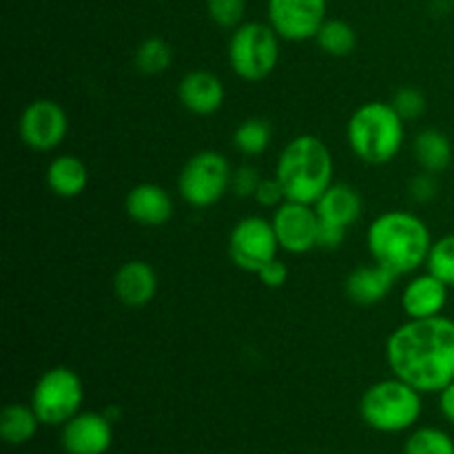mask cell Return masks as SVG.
Listing matches in <instances>:
<instances>
[{"instance_id": "cell-9", "label": "cell", "mask_w": 454, "mask_h": 454, "mask_svg": "<svg viewBox=\"0 0 454 454\" xmlns=\"http://www.w3.org/2000/svg\"><path fill=\"white\" fill-rule=\"evenodd\" d=\"M279 242L273 222L260 215L242 217L229 235V255L238 269L260 273L262 266L278 257Z\"/></svg>"}, {"instance_id": "cell-22", "label": "cell", "mask_w": 454, "mask_h": 454, "mask_svg": "<svg viewBox=\"0 0 454 454\" xmlns=\"http://www.w3.org/2000/svg\"><path fill=\"white\" fill-rule=\"evenodd\" d=\"M40 424L35 411L25 403H9L4 406L3 415H0V437L9 443V446H25L38 433Z\"/></svg>"}, {"instance_id": "cell-5", "label": "cell", "mask_w": 454, "mask_h": 454, "mask_svg": "<svg viewBox=\"0 0 454 454\" xmlns=\"http://www.w3.org/2000/svg\"><path fill=\"white\" fill-rule=\"evenodd\" d=\"M421 393L399 377L372 384L359 402V415L377 433L397 434L411 430L421 417Z\"/></svg>"}, {"instance_id": "cell-12", "label": "cell", "mask_w": 454, "mask_h": 454, "mask_svg": "<svg viewBox=\"0 0 454 454\" xmlns=\"http://www.w3.org/2000/svg\"><path fill=\"white\" fill-rule=\"evenodd\" d=\"M270 222H273L279 248L291 255H304V253L317 248L319 215L313 204L286 200L282 207L275 208Z\"/></svg>"}, {"instance_id": "cell-15", "label": "cell", "mask_w": 454, "mask_h": 454, "mask_svg": "<svg viewBox=\"0 0 454 454\" xmlns=\"http://www.w3.org/2000/svg\"><path fill=\"white\" fill-rule=\"evenodd\" d=\"M450 286L433 273H424L412 278L402 293V309L408 319H428L443 313L448 304Z\"/></svg>"}, {"instance_id": "cell-4", "label": "cell", "mask_w": 454, "mask_h": 454, "mask_svg": "<svg viewBox=\"0 0 454 454\" xmlns=\"http://www.w3.org/2000/svg\"><path fill=\"white\" fill-rule=\"evenodd\" d=\"M406 137V120L390 102H366L350 115L346 140L362 162L381 167L399 155Z\"/></svg>"}, {"instance_id": "cell-17", "label": "cell", "mask_w": 454, "mask_h": 454, "mask_svg": "<svg viewBox=\"0 0 454 454\" xmlns=\"http://www.w3.org/2000/svg\"><path fill=\"white\" fill-rule=\"evenodd\" d=\"M114 293L129 309H140L153 301L158 293V275L153 266L142 260H131L118 269L114 278Z\"/></svg>"}, {"instance_id": "cell-11", "label": "cell", "mask_w": 454, "mask_h": 454, "mask_svg": "<svg viewBox=\"0 0 454 454\" xmlns=\"http://www.w3.org/2000/svg\"><path fill=\"white\" fill-rule=\"evenodd\" d=\"M326 0H269V25L288 43L313 40L326 22Z\"/></svg>"}, {"instance_id": "cell-24", "label": "cell", "mask_w": 454, "mask_h": 454, "mask_svg": "<svg viewBox=\"0 0 454 454\" xmlns=\"http://www.w3.org/2000/svg\"><path fill=\"white\" fill-rule=\"evenodd\" d=\"M235 149L247 158H257L270 145V124L264 118H248L235 129Z\"/></svg>"}, {"instance_id": "cell-7", "label": "cell", "mask_w": 454, "mask_h": 454, "mask_svg": "<svg viewBox=\"0 0 454 454\" xmlns=\"http://www.w3.org/2000/svg\"><path fill=\"white\" fill-rule=\"evenodd\" d=\"M231 182L233 171L229 158L220 151L207 149L186 160L177 176V191L189 207L208 208L224 198Z\"/></svg>"}, {"instance_id": "cell-25", "label": "cell", "mask_w": 454, "mask_h": 454, "mask_svg": "<svg viewBox=\"0 0 454 454\" xmlns=\"http://www.w3.org/2000/svg\"><path fill=\"white\" fill-rule=\"evenodd\" d=\"M133 62L146 75L164 74L173 62V47L164 38H146L137 44Z\"/></svg>"}, {"instance_id": "cell-21", "label": "cell", "mask_w": 454, "mask_h": 454, "mask_svg": "<svg viewBox=\"0 0 454 454\" xmlns=\"http://www.w3.org/2000/svg\"><path fill=\"white\" fill-rule=\"evenodd\" d=\"M412 151H415V160L421 167V171L434 173V176L450 167L454 155L450 137L443 131H439V129H426V131H421L415 137Z\"/></svg>"}, {"instance_id": "cell-8", "label": "cell", "mask_w": 454, "mask_h": 454, "mask_svg": "<svg viewBox=\"0 0 454 454\" xmlns=\"http://www.w3.org/2000/svg\"><path fill=\"white\" fill-rule=\"evenodd\" d=\"M82 402V380L67 366L49 368L43 372L31 393V408L44 426H65L78 415Z\"/></svg>"}, {"instance_id": "cell-32", "label": "cell", "mask_w": 454, "mask_h": 454, "mask_svg": "<svg viewBox=\"0 0 454 454\" xmlns=\"http://www.w3.org/2000/svg\"><path fill=\"white\" fill-rule=\"evenodd\" d=\"M437 193H439V184H437V177H434V173L421 171L419 176H415L411 180V195L415 202L428 204L437 198Z\"/></svg>"}, {"instance_id": "cell-3", "label": "cell", "mask_w": 454, "mask_h": 454, "mask_svg": "<svg viewBox=\"0 0 454 454\" xmlns=\"http://www.w3.org/2000/svg\"><path fill=\"white\" fill-rule=\"evenodd\" d=\"M333 171L335 164L331 149L310 133L293 137L275 164V177L284 186L286 200L313 207L333 184Z\"/></svg>"}, {"instance_id": "cell-18", "label": "cell", "mask_w": 454, "mask_h": 454, "mask_svg": "<svg viewBox=\"0 0 454 454\" xmlns=\"http://www.w3.org/2000/svg\"><path fill=\"white\" fill-rule=\"evenodd\" d=\"M395 279H397V275L390 273L388 269L375 262V266H359V269L350 270L348 278H346L344 291L355 304L375 306L384 301L386 295L393 291Z\"/></svg>"}, {"instance_id": "cell-1", "label": "cell", "mask_w": 454, "mask_h": 454, "mask_svg": "<svg viewBox=\"0 0 454 454\" xmlns=\"http://www.w3.org/2000/svg\"><path fill=\"white\" fill-rule=\"evenodd\" d=\"M386 359L395 377L424 393H442L454 381V319H408L390 333Z\"/></svg>"}, {"instance_id": "cell-35", "label": "cell", "mask_w": 454, "mask_h": 454, "mask_svg": "<svg viewBox=\"0 0 454 454\" xmlns=\"http://www.w3.org/2000/svg\"><path fill=\"white\" fill-rule=\"evenodd\" d=\"M439 411L454 426V381L439 393Z\"/></svg>"}, {"instance_id": "cell-14", "label": "cell", "mask_w": 454, "mask_h": 454, "mask_svg": "<svg viewBox=\"0 0 454 454\" xmlns=\"http://www.w3.org/2000/svg\"><path fill=\"white\" fill-rule=\"evenodd\" d=\"M173 208L176 207L168 191L153 182L136 184L124 200L127 215L142 226H164L173 217Z\"/></svg>"}, {"instance_id": "cell-33", "label": "cell", "mask_w": 454, "mask_h": 454, "mask_svg": "<svg viewBox=\"0 0 454 454\" xmlns=\"http://www.w3.org/2000/svg\"><path fill=\"white\" fill-rule=\"evenodd\" d=\"M346 231H348L346 226L319 220L317 248H324V251H335V248H340L346 239Z\"/></svg>"}, {"instance_id": "cell-23", "label": "cell", "mask_w": 454, "mask_h": 454, "mask_svg": "<svg viewBox=\"0 0 454 454\" xmlns=\"http://www.w3.org/2000/svg\"><path fill=\"white\" fill-rule=\"evenodd\" d=\"M315 43L328 56L346 58L357 47V34H355L353 25H348L346 20H340V18H333V20L324 22L322 29L315 35Z\"/></svg>"}, {"instance_id": "cell-6", "label": "cell", "mask_w": 454, "mask_h": 454, "mask_svg": "<svg viewBox=\"0 0 454 454\" xmlns=\"http://www.w3.org/2000/svg\"><path fill=\"white\" fill-rule=\"evenodd\" d=\"M279 34L266 22H242L229 43V62L235 75L262 82L279 62Z\"/></svg>"}, {"instance_id": "cell-26", "label": "cell", "mask_w": 454, "mask_h": 454, "mask_svg": "<svg viewBox=\"0 0 454 454\" xmlns=\"http://www.w3.org/2000/svg\"><path fill=\"white\" fill-rule=\"evenodd\" d=\"M403 454H454V439L446 430L426 426L408 437Z\"/></svg>"}, {"instance_id": "cell-31", "label": "cell", "mask_w": 454, "mask_h": 454, "mask_svg": "<svg viewBox=\"0 0 454 454\" xmlns=\"http://www.w3.org/2000/svg\"><path fill=\"white\" fill-rule=\"evenodd\" d=\"M262 176L255 167H239L238 171H233V182H231V189L239 198H255V191L260 186Z\"/></svg>"}, {"instance_id": "cell-2", "label": "cell", "mask_w": 454, "mask_h": 454, "mask_svg": "<svg viewBox=\"0 0 454 454\" xmlns=\"http://www.w3.org/2000/svg\"><path fill=\"white\" fill-rule=\"evenodd\" d=\"M368 253L390 273H415L428 260L433 238L419 215L411 211H388L372 220L366 233Z\"/></svg>"}, {"instance_id": "cell-10", "label": "cell", "mask_w": 454, "mask_h": 454, "mask_svg": "<svg viewBox=\"0 0 454 454\" xmlns=\"http://www.w3.org/2000/svg\"><path fill=\"white\" fill-rule=\"evenodd\" d=\"M69 131L67 111L49 98L29 102L18 122L20 140L34 151H53L65 142Z\"/></svg>"}, {"instance_id": "cell-16", "label": "cell", "mask_w": 454, "mask_h": 454, "mask_svg": "<svg viewBox=\"0 0 454 454\" xmlns=\"http://www.w3.org/2000/svg\"><path fill=\"white\" fill-rule=\"evenodd\" d=\"M182 106L195 115H213L224 105V84L211 71H189L177 87Z\"/></svg>"}, {"instance_id": "cell-34", "label": "cell", "mask_w": 454, "mask_h": 454, "mask_svg": "<svg viewBox=\"0 0 454 454\" xmlns=\"http://www.w3.org/2000/svg\"><path fill=\"white\" fill-rule=\"evenodd\" d=\"M257 278H260V282L264 284V286L279 288V286H284V284H286L288 266L284 264L279 257H275V260H270L269 264L262 266L260 273H257Z\"/></svg>"}, {"instance_id": "cell-36", "label": "cell", "mask_w": 454, "mask_h": 454, "mask_svg": "<svg viewBox=\"0 0 454 454\" xmlns=\"http://www.w3.org/2000/svg\"><path fill=\"white\" fill-rule=\"evenodd\" d=\"M105 415L109 417V421H115L120 417V408L118 406H111V408H106L105 411Z\"/></svg>"}, {"instance_id": "cell-20", "label": "cell", "mask_w": 454, "mask_h": 454, "mask_svg": "<svg viewBox=\"0 0 454 454\" xmlns=\"http://www.w3.org/2000/svg\"><path fill=\"white\" fill-rule=\"evenodd\" d=\"M47 186L58 198H78L89 186V168L75 155H58L47 167Z\"/></svg>"}, {"instance_id": "cell-27", "label": "cell", "mask_w": 454, "mask_h": 454, "mask_svg": "<svg viewBox=\"0 0 454 454\" xmlns=\"http://www.w3.org/2000/svg\"><path fill=\"white\" fill-rule=\"evenodd\" d=\"M426 266H428V273L454 288V233L434 239Z\"/></svg>"}, {"instance_id": "cell-13", "label": "cell", "mask_w": 454, "mask_h": 454, "mask_svg": "<svg viewBox=\"0 0 454 454\" xmlns=\"http://www.w3.org/2000/svg\"><path fill=\"white\" fill-rule=\"evenodd\" d=\"M114 443V421L105 412H78L62 426L60 446L67 454H106Z\"/></svg>"}, {"instance_id": "cell-28", "label": "cell", "mask_w": 454, "mask_h": 454, "mask_svg": "<svg viewBox=\"0 0 454 454\" xmlns=\"http://www.w3.org/2000/svg\"><path fill=\"white\" fill-rule=\"evenodd\" d=\"M207 12L217 27L238 29L247 13V0H207Z\"/></svg>"}, {"instance_id": "cell-19", "label": "cell", "mask_w": 454, "mask_h": 454, "mask_svg": "<svg viewBox=\"0 0 454 454\" xmlns=\"http://www.w3.org/2000/svg\"><path fill=\"white\" fill-rule=\"evenodd\" d=\"M362 207L364 204L359 191L355 186L346 184V182H333L324 191L322 198L315 202V211H317L319 220L346 226V229L359 220Z\"/></svg>"}, {"instance_id": "cell-30", "label": "cell", "mask_w": 454, "mask_h": 454, "mask_svg": "<svg viewBox=\"0 0 454 454\" xmlns=\"http://www.w3.org/2000/svg\"><path fill=\"white\" fill-rule=\"evenodd\" d=\"M255 202L266 208H278L286 202V193H284V186L279 184L278 177H262L255 191Z\"/></svg>"}, {"instance_id": "cell-29", "label": "cell", "mask_w": 454, "mask_h": 454, "mask_svg": "<svg viewBox=\"0 0 454 454\" xmlns=\"http://www.w3.org/2000/svg\"><path fill=\"white\" fill-rule=\"evenodd\" d=\"M390 105L395 106L399 115H402L406 122H412V120H419L421 115L428 109V102H426V96L415 87H403L395 93L393 102Z\"/></svg>"}]
</instances>
